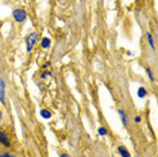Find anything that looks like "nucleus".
Listing matches in <instances>:
<instances>
[{
	"label": "nucleus",
	"instance_id": "9",
	"mask_svg": "<svg viewBox=\"0 0 158 157\" xmlns=\"http://www.w3.org/2000/svg\"><path fill=\"white\" fill-rule=\"evenodd\" d=\"M146 38H147V41H149L150 48H151V49L156 48V46H154V42H153V38H151V34H150V33H147V34H146Z\"/></svg>",
	"mask_w": 158,
	"mask_h": 157
},
{
	"label": "nucleus",
	"instance_id": "11",
	"mask_svg": "<svg viewBox=\"0 0 158 157\" xmlns=\"http://www.w3.org/2000/svg\"><path fill=\"white\" fill-rule=\"evenodd\" d=\"M97 131H99L100 136H106V134H107V130L104 127H99V130H97Z\"/></svg>",
	"mask_w": 158,
	"mask_h": 157
},
{
	"label": "nucleus",
	"instance_id": "8",
	"mask_svg": "<svg viewBox=\"0 0 158 157\" xmlns=\"http://www.w3.org/2000/svg\"><path fill=\"white\" fill-rule=\"evenodd\" d=\"M119 115H120V118H122V123L126 126V125H127V118H126L124 111H123V110H119Z\"/></svg>",
	"mask_w": 158,
	"mask_h": 157
},
{
	"label": "nucleus",
	"instance_id": "3",
	"mask_svg": "<svg viewBox=\"0 0 158 157\" xmlns=\"http://www.w3.org/2000/svg\"><path fill=\"white\" fill-rule=\"evenodd\" d=\"M4 89H5V87H4V81L3 80H0V100H2L3 103L5 102V95H4Z\"/></svg>",
	"mask_w": 158,
	"mask_h": 157
},
{
	"label": "nucleus",
	"instance_id": "15",
	"mask_svg": "<svg viewBox=\"0 0 158 157\" xmlns=\"http://www.w3.org/2000/svg\"><path fill=\"white\" fill-rule=\"evenodd\" d=\"M135 122H137V123H139V122H141V117H135Z\"/></svg>",
	"mask_w": 158,
	"mask_h": 157
},
{
	"label": "nucleus",
	"instance_id": "13",
	"mask_svg": "<svg viewBox=\"0 0 158 157\" xmlns=\"http://www.w3.org/2000/svg\"><path fill=\"white\" fill-rule=\"evenodd\" d=\"M0 157H15V156L9 155V153H3V155H0Z\"/></svg>",
	"mask_w": 158,
	"mask_h": 157
},
{
	"label": "nucleus",
	"instance_id": "7",
	"mask_svg": "<svg viewBox=\"0 0 158 157\" xmlns=\"http://www.w3.org/2000/svg\"><path fill=\"white\" fill-rule=\"evenodd\" d=\"M147 95V91L146 88H143V87H141V88H138V96L139 98H145V96Z\"/></svg>",
	"mask_w": 158,
	"mask_h": 157
},
{
	"label": "nucleus",
	"instance_id": "10",
	"mask_svg": "<svg viewBox=\"0 0 158 157\" xmlns=\"http://www.w3.org/2000/svg\"><path fill=\"white\" fill-rule=\"evenodd\" d=\"M42 46H43L45 49L49 48V46H50V39H49V38H43V39H42Z\"/></svg>",
	"mask_w": 158,
	"mask_h": 157
},
{
	"label": "nucleus",
	"instance_id": "17",
	"mask_svg": "<svg viewBox=\"0 0 158 157\" xmlns=\"http://www.w3.org/2000/svg\"><path fill=\"white\" fill-rule=\"evenodd\" d=\"M0 118H2V111H0Z\"/></svg>",
	"mask_w": 158,
	"mask_h": 157
},
{
	"label": "nucleus",
	"instance_id": "6",
	"mask_svg": "<svg viewBox=\"0 0 158 157\" xmlns=\"http://www.w3.org/2000/svg\"><path fill=\"white\" fill-rule=\"evenodd\" d=\"M41 117L45 119H50L52 118V112L47 111V110H41Z\"/></svg>",
	"mask_w": 158,
	"mask_h": 157
},
{
	"label": "nucleus",
	"instance_id": "2",
	"mask_svg": "<svg viewBox=\"0 0 158 157\" xmlns=\"http://www.w3.org/2000/svg\"><path fill=\"white\" fill-rule=\"evenodd\" d=\"M37 39H38V34H37V33H33V34H31V35L27 38V52H30V50L34 48V45H35Z\"/></svg>",
	"mask_w": 158,
	"mask_h": 157
},
{
	"label": "nucleus",
	"instance_id": "18",
	"mask_svg": "<svg viewBox=\"0 0 158 157\" xmlns=\"http://www.w3.org/2000/svg\"><path fill=\"white\" fill-rule=\"evenodd\" d=\"M137 157H138V156H137Z\"/></svg>",
	"mask_w": 158,
	"mask_h": 157
},
{
	"label": "nucleus",
	"instance_id": "16",
	"mask_svg": "<svg viewBox=\"0 0 158 157\" xmlns=\"http://www.w3.org/2000/svg\"><path fill=\"white\" fill-rule=\"evenodd\" d=\"M59 157H69V155H66V153H62V155L59 156Z\"/></svg>",
	"mask_w": 158,
	"mask_h": 157
},
{
	"label": "nucleus",
	"instance_id": "5",
	"mask_svg": "<svg viewBox=\"0 0 158 157\" xmlns=\"http://www.w3.org/2000/svg\"><path fill=\"white\" fill-rule=\"evenodd\" d=\"M118 152L120 153L122 157H131V155L128 153V150H126L123 146H119V148H118Z\"/></svg>",
	"mask_w": 158,
	"mask_h": 157
},
{
	"label": "nucleus",
	"instance_id": "4",
	"mask_svg": "<svg viewBox=\"0 0 158 157\" xmlns=\"http://www.w3.org/2000/svg\"><path fill=\"white\" fill-rule=\"evenodd\" d=\"M0 142H2L4 146H9V141H8V138L5 137V134L3 133V131H0Z\"/></svg>",
	"mask_w": 158,
	"mask_h": 157
},
{
	"label": "nucleus",
	"instance_id": "1",
	"mask_svg": "<svg viewBox=\"0 0 158 157\" xmlns=\"http://www.w3.org/2000/svg\"><path fill=\"white\" fill-rule=\"evenodd\" d=\"M12 16H14V19L18 22V23H20V22H24L27 18V12L24 10H15L12 12Z\"/></svg>",
	"mask_w": 158,
	"mask_h": 157
},
{
	"label": "nucleus",
	"instance_id": "14",
	"mask_svg": "<svg viewBox=\"0 0 158 157\" xmlns=\"http://www.w3.org/2000/svg\"><path fill=\"white\" fill-rule=\"evenodd\" d=\"M146 72H147V75H149L150 80H154V78H153V75H151V72H150V69H146Z\"/></svg>",
	"mask_w": 158,
	"mask_h": 157
},
{
	"label": "nucleus",
	"instance_id": "12",
	"mask_svg": "<svg viewBox=\"0 0 158 157\" xmlns=\"http://www.w3.org/2000/svg\"><path fill=\"white\" fill-rule=\"evenodd\" d=\"M47 77H52V73H50V72H43L42 78H47Z\"/></svg>",
	"mask_w": 158,
	"mask_h": 157
}]
</instances>
